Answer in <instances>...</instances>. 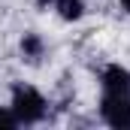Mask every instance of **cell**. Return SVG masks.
Wrapping results in <instances>:
<instances>
[{
  "label": "cell",
  "instance_id": "7",
  "mask_svg": "<svg viewBox=\"0 0 130 130\" xmlns=\"http://www.w3.org/2000/svg\"><path fill=\"white\" fill-rule=\"evenodd\" d=\"M118 6H121L124 12H130V0H118Z\"/></svg>",
  "mask_w": 130,
  "mask_h": 130
},
{
  "label": "cell",
  "instance_id": "1",
  "mask_svg": "<svg viewBox=\"0 0 130 130\" xmlns=\"http://www.w3.org/2000/svg\"><path fill=\"white\" fill-rule=\"evenodd\" d=\"M100 121L112 130H130V70L121 64L100 70Z\"/></svg>",
  "mask_w": 130,
  "mask_h": 130
},
{
  "label": "cell",
  "instance_id": "5",
  "mask_svg": "<svg viewBox=\"0 0 130 130\" xmlns=\"http://www.w3.org/2000/svg\"><path fill=\"white\" fill-rule=\"evenodd\" d=\"M15 127H21L18 118H15V112L9 106H0V130H15Z\"/></svg>",
  "mask_w": 130,
  "mask_h": 130
},
{
  "label": "cell",
  "instance_id": "4",
  "mask_svg": "<svg viewBox=\"0 0 130 130\" xmlns=\"http://www.w3.org/2000/svg\"><path fill=\"white\" fill-rule=\"evenodd\" d=\"M52 6L61 21H79L85 15V0H55Z\"/></svg>",
  "mask_w": 130,
  "mask_h": 130
},
{
  "label": "cell",
  "instance_id": "6",
  "mask_svg": "<svg viewBox=\"0 0 130 130\" xmlns=\"http://www.w3.org/2000/svg\"><path fill=\"white\" fill-rule=\"evenodd\" d=\"M52 3H55V0H36V6H39V9H45V6H52Z\"/></svg>",
  "mask_w": 130,
  "mask_h": 130
},
{
  "label": "cell",
  "instance_id": "2",
  "mask_svg": "<svg viewBox=\"0 0 130 130\" xmlns=\"http://www.w3.org/2000/svg\"><path fill=\"white\" fill-rule=\"evenodd\" d=\"M9 109L15 112L18 124L21 127H33V124H42L45 115H48V100L42 97L33 85L24 82H15L9 88Z\"/></svg>",
  "mask_w": 130,
  "mask_h": 130
},
{
  "label": "cell",
  "instance_id": "3",
  "mask_svg": "<svg viewBox=\"0 0 130 130\" xmlns=\"http://www.w3.org/2000/svg\"><path fill=\"white\" fill-rule=\"evenodd\" d=\"M18 52H21V61H27L30 67H39L45 58V42L39 33H24L18 42Z\"/></svg>",
  "mask_w": 130,
  "mask_h": 130
}]
</instances>
